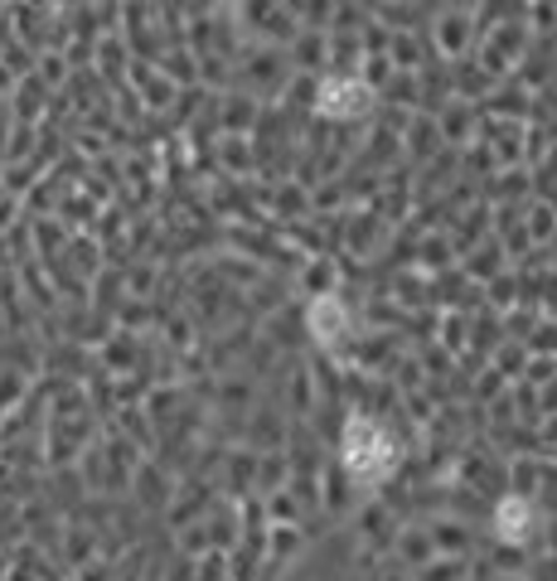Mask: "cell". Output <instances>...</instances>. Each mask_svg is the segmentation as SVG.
I'll return each mask as SVG.
<instances>
[{"mask_svg": "<svg viewBox=\"0 0 557 581\" xmlns=\"http://www.w3.org/2000/svg\"><path fill=\"white\" fill-rule=\"evenodd\" d=\"M344 465H349L359 479L388 475V465H393V441H388L378 427H369V422H354L349 436H344Z\"/></svg>", "mask_w": 557, "mask_h": 581, "instance_id": "cell-1", "label": "cell"}, {"mask_svg": "<svg viewBox=\"0 0 557 581\" xmlns=\"http://www.w3.org/2000/svg\"><path fill=\"white\" fill-rule=\"evenodd\" d=\"M330 117H354V111L369 107V87L364 83H325V103Z\"/></svg>", "mask_w": 557, "mask_h": 581, "instance_id": "cell-2", "label": "cell"}]
</instances>
